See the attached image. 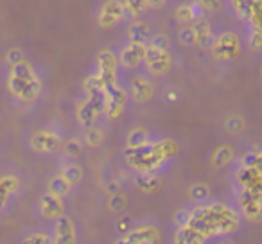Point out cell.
Instances as JSON below:
<instances>
[{
	"label": "cell",
	"mask_w": 262,
	"mask_h": 244,
	"mask_svg": "<svg viewBox=\"0 0 262 244\" xmlns=\"http://www.w3.org/2000/svg\"><path fill=\"white\" fill-rule=\"evenodd\" d=\"M237 215L233 210L226 208L225 205H208V207H198L190 215V225L196 226L205 237L230 233L237 228Z\"/></svg>",
	"instance_id": "1"
},
{
	"label": "cell",
	"mask_w": 262,
	"mask_h": 244,
	"mask_svg": "<svg viewBox=\"0 0 262 244\" xmlns=\"http://www.w3.org/2000/svg\"><path fill=\"white\" fill-rule=\"evenodd\" d=\"M8 88L15 99H18L20 102H26V104H31L40 97L41 81L34 66L24 59V61L16 63L9 69Z\"/></svg>",
	"instance_id": "2"
},
{
	"label": "cell",
	"mask_w": 262,
	"mask_h": 244,
	"mask_svg": "<svg viewBox=\"0 0 262 244\" xmlns=\"http://www.w3.org/2000/svg\"><path fill=\"white\" fill-rule=\"evenodd\" d=\"M127 164L139 172L144 171H155L162 165V162L167 160L160 142H147L140 147H127L126 149Z\"/></svg>",
	"instance_id": "3"
},
{
	"label": "cell",
	"mask_w": 262,
	"mask_h": 244,
	"mask_svg": "<svg viewBox=\"0 0 262 244\" xmlns=\"http://www.w3.org/2000/svg\"><path fill=\"white\" fill-rule=\"evenodd\" d=\"M127 102V92L122 86L117 84V81L113 83H106L104 86V115L110 120H115L122 115L124 108Z\"/></svg>",
	"instance_id": "4"
},
{
	"label": "cell",
	"mask_w": 262,
	"mask_h": 244,
	"mask_svg": "<svg viewBox=\"0 0 262 244\" xmlns=\"http://www.w3.org/2000/svg\"><path fill=\"white\" fill-rule=\"evenodd\" d=\"M104 113V94L99 95H88L79 106H77V120L83 128L95 126L99 117Z\"/></svg>",
	"instance_id": "5"
},
{
	"label": "cell",
	"mask_w": 262,
	"mask_h": 244,
	"mask_svg": "<svg viewBox=\"0 0 262 244\" xmlns=\"http://www.w3.org/2000/svg\"><path fill=\"white\" fill-rule=\"evenodd\" d=\"M29 146L34 153L40 154H54L61 149V135L52 129H41L31 135Z\"/></svg>",
	"instance_id": "6"
},
{
	"label": "cell",
	"mask_w": 262,
	"mask_h": 244,
	"mask_svg": "<svg viewBox=\"0 0 262 244\" xmlns=\"http://www.w3.org/2000/svg\"><path fill=\"white\" fill-rule=\"evenodd\" d=\"M146 69L151 76H165L172 66V56L164 49H155L147 45L146 52Z\"/></svg>",
	"instance_id": "7"
},
{
	"label": "cell",
	"mask_w": 262,
	"mask_h": 244,
	"mask_svg": "<svg viewBox=\"0 0 262 244\" xmlns=\"http://www.w3.org/2000/svg\"><path fill=\"white\" fill-rule=\"evenodd\" d=\"M147 52V43H139V41H129L127 45H124L119 52V65H122L124 69L131 70L137 69L139 65H142L146 59Z\"/></svg>",
	"instance_id": "8"
},
{
	"label": "cell",
	"mask_w": 262,
	"mask_h": 244,
	"mask_svg": "<svg viewBox=\"0 0 262 244\" xmlns=\"http://www.w3.org/2000/svg\"><path fill=\"white\" fill-rule=\"evenodd\" d=\"M124 18H126V11H124L122 0H108L102 4L101 11H99L97 24L102 29H110V27L122 22Z\"/></svg>",
	"instance_id": "9"
},
{
	"label": "cell",
	"mask_w": 262,
	"mask_h": 244,
	"mask_svg": "<svg viewBox=\"0 0 262 244\" xmlns=\"http://www.w3.org/2000/svg\"><path fill=\"white\" fill-rule=\"evenodd\" d=\"M160 237V230L157 226H137V228H131L127 233H124V237H120L119 242H127V244H151L158 242Z\"/></svg>",
	"instance_id": "10"
},
{
	"label": "cell",
	"mask_w": 262,
	"mask_h": 244,
	"mask_svg": "<svg viewBox=\"0 0 262 244\" xmlns=\"http://www.w3.org/2000/svg\"><path fill=\"white\" fill-rule=\"evenodd\" d=\"M77 240V230L76 223L72 217L59 215L54 223V232H52V242L56 244H72Z\"/></svg>",
	"instance_id": "11"
},
{
	"label": "cell",
	"mask_w": 262,
	"mask_h": 244,
	"mask_svg": "<svg viewBox=\"0 0 262 244\" xmlns=\"http://www.w3.org/2000/svg\"><path fill=\"white\" fill-rule=\"evenodd\" d=\"M241 49L239 38L233 33H223L217 40L214 41V54L217 59H232L237 56Z\"/></svg>",
	"instance_id": "12"
},
{
	"label": "cell",
	"mask_w": 262,
	"mask_h": 244,
	"mask_svg": "<svg viewBox=\"0 0 262 244\" xmlns=\"http://www.w3.org/2000/svg\"><path fill=\"white\" fill-rule=\"evenodd\" d=\"M117 66H119V59L113 54V51L104 49V51L99 52L97 74L104 79V83H113V81H117Z\"/></svg>",
	"instance_id": "13"
},
{
	"label": "cell",
	"mask_w": 262,
	"mask_h": 244,
	"mask_svg": "<svg viewBox=\"0 0 262 244\" xmlns=\"http://www.w3.org/2000/svg\"><path fill=\"white\" fill-rule=\"evenodd\" d=\"M129 92L133 101L137 102H147L155 94V86L146 76H135L129 83Z\"/></svg>",
	"instance_id": "14"
},
{
	"label": "cell",
	"mask_w": 262,
	"mask_h": 244,
	"mask_svg": "<svg viewBox=\"0 0 262 244\" xmlns=\"http://www.w3.org/2000/svg\"><path fill=\"white\" fill-rule=\"evenodd\" d=\"M63 197L56 196L52 192H47L41 196L40 199V214L43 215L45 219H58L59 215H63Z\"/></svg>",
	"instance_id": "15"
},
{
	"label": "cell",
	"mask_w": 262,
	"mask_h": 244,
	"mask_svg": "<svg viewBox=\"0 0 262 244\" xmlns=\"http://www.w3.org/2000/svg\"><path fill=\"white\" fill-rule=\"evenodd\" d=\"M192 29L196 33V45L203 49H208V47H214V41L215 38L212 36V29H210V24L203 18H196L192 24Z\"/></svg>",
	"instance_id": "16"
},
{
	"label": "cell",
	"mask_w": 262,
	"mask_h": 244,
	"mask_svg": "<svg viewBox=\"0 0 262 244\" xmlns=\"http://www.w3.org/2000/svg\"><path fill=\"white\" fill-rule=\"evenodd\" d=\"M18 189H20V182L16 176H2L0 178V210L18 192Z\"/></svg>",
	"instance_id": "17"
},
{
	"label": "cell",
	"mask_w": 262,
	"mask_h": 244,
	"mask_svg": "<svg viewBox=\"0 0 262 244\" xmlns=\"http://www.w3.org/2000/svg\"><path fill=\"white\" fill-rule=\"evenodd\" d=\"M205 239H207V237H205L203 233L196 228V226L187 225V226H182V228L178 230L174 240L180 244H200V242H203Z\"/></svg>",
	"instance_id": "18"
},
{
	"label": "cell",
	"mask_w": 262,
	"mask_h": 244,
	"mask_svg": "<svg viewBox=\"0 0 262 244\" xmlns=\"http://www.w3.org/2000/svg\"><path fill=\"white\" fill-rule=\"evenodd\" d=\"M127 38L129 41H139V43H147L151 38V29L146 22L142 20H135L127 29Z\"/></svg>",
	"instance_id": "19"
},
{
	"label": "cell",
	"mask_w": 262,
	"mask_h": 244,
	"mask_svg": "<svg viewBox=\"0 0 262 244\" xmlns=\"http://www.w3.org/2000/svg\"><path fill=\"white\" fill-rule=\"evenodd\" d=\"M135 185L142 192H155L160 187V178L155 174V171H144L135 178Z\"/></svg>",
	"instance_id": "20"
},
{
	"label": "cell",
	"mask_w": 262,
	"mask_h": 244,
	"mask_svg": "<svg viewBox=\"0 0 262 244\" xmlns=\"http://www.w3.org/2000/svg\"><path fill=\"white\" fill-rule=\"evenodd\" d=\"M72 187L74 185L61 174V172H59V174H56V176H52V178L49 180V183H47L49 192L56 194V196H61V197H65L67 194L72 190Z\"/></svg>",
	"instance_id": "21"
},
{
	"label": "cell",
	"mask_w": 262,
	"mask_h": 244,
	"mask_svg": "<svg viewBox=\"0 0 262 244\" xmlns=\"http://www.w3.org/2000/svg\"><path fill=\"white\" fill-rule=\"evenodd\" d=\"M233 160V147L232 146H219L212 153V165L217 169L226 167Z\"/></svg>",
	"instance_id": "22"
},
{
	"label": "cell",
	"mask_w": 262,
	"mask_h": 244,
	"mask_svg": "<svg viewBox=\"0 0 262 244\" xmlns=\"http://www.w3.org/2000/svg\"><path fill=\"white\" fill-rule=\"evenodd\" d=\"M104 86H106L104 79H102L99 74L88 76L86 79H84V83H83V90H84V94H86V97H88V95L104 94Z\"/></svg>",
	"instance_id": "23"
},
{
	"label": "cell",
	"mask_w": 262,
	"mask_h": 244,
	"mask_svg": "<svg viewBox=\"0 0 262 244\" xmlns=\"http://www.w3.org/2000/svg\"><path fill=\"white\" fill-rule=\"evenodd\" d=\"M126 18L135 20L147 9V0H122Z\"/></svg>",
	"instance_id": "24"
},
{
	"label": "cell",
	"mask_w": 262,
	"mask_h": 244,
	"mask_svg": "<svg viewBox=\"0 0 262 244\" xmlns=\"http://www.w3.org/2000/svg\"><path fill=\"white\" fill-rule=\"evenodd\" d=\"M83 142H84V146H88V147L102 146V142H104V131H102L101 128H95V126L84 128Z\"/></svg>",
	"instance_id": "25"
},
{
	"label": "cell",
	"mask_w": 262,
	"mask_h": 244,
	"mask_svg": "<svg viewBox=\"0 0 262 244\" xmlns=\"http://www.w3.org/2000/svg\"><path fill=\"white\" fill-rule=\"evenodd\" d=\"M61 174L65 176V178L69 180L72 185H77V183L83 180V167L72 160V162H69V164L63 165V167H61Z\"/></svg>",
	"instance_id": "26"
},
{
	"label": "cell",
	"mask_w": 262,
	"mask_h": 244,
	"mask_svg": "<svg viewBox=\"0 0 262 244\" xmlns=\"http://www.w3.org/2000/svg\"><path fill=\"white\" fill-rule=\"evenodd\" d=\"M149 142V133L142 128H137V129H131L127 133V139H126V146L127 147H140L144 144Z\"/></svg>",
	"instance_id": "27"
},
{
	"label": "cell",
	"mask_w": 262,
	"mask_h": 244,
	"mask_svg": "<svg viewBox=\"0 0 262 244\" xmlns=\"http://www.w3.org/2000/svg\"><path fill=\"white\" fill-rule=\"evenodd\" d=\"M198 6H189V4H183L176 9V18L178 22L182 24H189V22H194L198 18Z\"/></svg>",
	"instance_id": "28"
},
{
	"label": "cell",
	"mask_w": 262,
	"mask_h": 244,
	"mask_svg": "<svg viewBox=\"0 0 262 244\" xmlns=\"http://www.w3.org/2000/svg\"><path fill=\"white\" fill-rule=\"evenodd\" d=\"M63 149V154H65L67 158H70V160H74V158H77L81 153H83V142L77 139H70L67 140L65 144L61 146Z\"/></svg>",
	"instance_id": "29"
},
{
	"label": "cell",
	"mask_w": 262,
	"mask_h": 244,
	"mask_svg": "<svg viewBox=\"0 0 262 244\" xmlns=\"http://www.w3.org/2000/svg\"><path fill=\"white\" fill-rule=\"evenodd\" d=\"M189 196L196 203H203V201H207L210 197V189L207 185H203V183H194L189 189Z\"/></svg>",
	"instance_id": "30"
},
{
	"label": "cell",
	"mask_w": 262,
	"mask_h": 244,
	"mask_svg": "<svg viewBox=\"0 0 262 244\" xmlns=\"http://www.w3.org/2000/svg\"><path fill=\"white\" fill-rule=\"evenodd\" d=\"M244 120L243 117L239 115H230L228 119L225 120V129L228 133H232V135H239V133L244 131Z\"/></svg>",
	"instance_id": "31"
},
{
	"label": "cell",
	"mask_w": 262,
	"mask_h": 244,
	"mask_svg": "<svg viewBox=\"0 0 262 244\" xmlns=\"http://www.w3.org/2000/svg\"><path fill=\"white\" fill-rule=\"evenodd\" d=\"M127 207V197L124 196L122 192H113L112 196H110V199H108V208L112 212H122L124 208Z\"/></svg>",
	"instance_id": "32"
},
{
	"label": "cell",
	"mask_w": 262,
	"mask_h": 244,
	"mask_svg": "<svg viewBox=\"0 0 262 244\" xmlns=\"http://www.w3.org/2000/svg\"><path fill=\"white\" fill-rule=\"evenodd\" d=\"M178 38H180V41H182V45H185V47H192V45H196V33H194L192 26L183 27V29L180 31Z\"/></svg>",
	"instance_id": "33"
},
{
	"label": "cell",
	"mask_w": 262,
	"mask_h": 244,
	"mask_svg": "<svg viewBox=\"0 0 262 244\" xmlns=\"http://www.w3.org/2000/svg\"><path fill=\"white\" fill-rule=\"evenodd\" d=\"M24 242L27 244H47L52 242V237L47 232H33L24 239Z\"/></svg>",
	"instance_id": "34"
},
{
	"label": "cell",
	"mask_w": 262,
	"mask_h": 244,
	"mask_svg": "<svg viewBox=\"0 0 262 244\" xmlns=\"http://www.w3.org/2000/svg\"><path fill=\"white\" fill-rule=\"evenodd\" d=\"M149 47H155V49H164V51H169L171 47V41L165 34H151L149 41H147Z\"/></svg>",
	"instance_id": "35"
},
{
	"label": "cell",
	"mask_w": 262,
	"mask_h": 244,
	"mask_svg": "<svg viewBox=\"0 0 262 244\" xmlns=\"http://www.w3.org/2000/svg\"><path fill=\"white\" fill-rule=\"evenodd\" d=\"M4 59H6V63H8L9 66H13V65H16V63L24 61V59H26V56H24L22 49L13 47V49H9V51L6 52V58Z\"/></svg>",
	"instance_id": "36"
},
{
	"label": "cell",
	"mask_w": 262,
	"mask_h": 244,
	"mask_svg": "<svg viewBox=\"0 0 262 244\" xmlns=\"http://www.w3.org/2000/svg\"><path fill=\"white\" fill-rule=\"evenodd\" d=\"M190 215H192V210H189V208H180V210L176 212V214H174V223L178 225V228L190 225Z\"/></svg>",
	"instance_id": "37"
},
{
	"label": "cell",
	"mask_w": 262,
	"mask_h": 244,
	"mask_svg": "<svg viewBox=\"0 0 262 244\" xmlns=\"http://www.w3.org/2000/svg\"><path fill=\"white\" fill-rule=\"evenodd\" d=\"M194 4L203 9V11H215L221 6V2L219 0H194Z\"/></svg>",
	"instance_id": "38"
},
{
	"label": "cell",
	"mask_w": 262,
	"mask_h": 244,
	"mask_svg": "<svg viewBox=\"0 0 262 244\" xmlns=\"http://www.w3.org/2000/svg\"><path fill=\"white\" fill-rule=\"evenodd\" d=\"M131 228H133V219H131V217H124V219H120L119 225H117V232H119L120 235H124V233H127Z\"/></svg>",
	"instance_id": "39"
},
{
	"label": "cell",
	"mask_w": 262,
	"mask_h": 244,
	"mask_svg": "<svg viewBox=\"0 0 262 244\" xmlns=\"http://www.w3.org/2000/svg\"><path fill=\"white\" fill-rule=\"evenodd\" d=\"M160 146H162V149H164V153H165V157H167V158H171L172 154L176 153V144L172 142V140H169V139L160 140Z\"/></svg>",
	"instance_id": "40"
},
{
	"label": "cell",
	"mask_w": 262,
	"mask_h": 244,
	"mask_svg": "<svg viewBox=\"0 0 262 244\" xmlns=\"http://www.w3.org/2000/svg\"><path fill=\"white\" fill-rule=\"evenodd\" d=\"M165 2H167V0H147V8L160 9V8H164V6H165Z\"/></svg>",
	"instance_id": "41"
},
{
	"label": "cell",
	"mask_w": 262,
	"mask_h": 244,
	"mask_svg": "<svg viewBox=\"0 0 262 244\" xmlns=\"http://www.w3.org/2000/svg\"><path fill=\"white\" fill-rule=\"evenodd\" d=\"M106 190H108V192H119L120 190V185H119V182H115V180H113V182H110L108 185H106Z\"/></svg>",
	"instance_id": "42"
},
{
	"label": "cell",
	"mask_w": 262,
	"mask_h": 244,
	"mask_svg": "<svg viewBox=\"0 0 262 244\" xmlns=\"http://www.w3.org/2000/svg\"><path fill=\"white\" fill-rule=\"evenodd\" d=\"M260 74H262V69H260Z\"/></svg>",
	"instance_id": "43"
}]
</instances>
